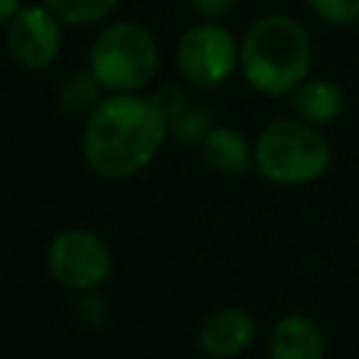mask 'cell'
I'll return each mask as SVG.
<instances>
[{
    "label": "cell",
    "instance_id": "cell-3",
    "mask_svg": "<svg viewBox=\"0 0 359 359\" xmlns=\"http://www.w3.org/2000/svg\"><path fill=\"white\" fill-rule=\"evenodd\" d=\"M255 171L272 185L297 188L317 182L331 165V146L320 126L300 118H278L266 123L255 143Z\"/></svg>",
    "mask_w": 359,
    "mask_h": 359
},
{
    "label": "cell",
    "instance_id": "cell-6",
    "mask_svg": "<svg viewBox=\"0 0 359 359\" xmlns=\"http://www.w3.org/2000/svg\"><path fill=\"white\" fill-rule=\"evenodd\" d=\"M238 67V42L230 28L219 20H202L191 25L177 42V70L180 76L199 87H222Z\"/></svg>",
    "mask_w": 359,
    "mask_h": 359
},
{
    "label": "cell",
    "instance_id": "cell-19",
    "mask_svg": "<svg viewBox=\"0 0 359 359\" xmlns=\"http://www.w3.org/2000/svg\"><path fill=\"white\" fill-rule=\"evenodd\" d=\"M20 8H22L20 0H0V25H8L17 17Z\"/></svg>",
    "mask_w": 359,
    "mask_h": 359
},
{
    "label": "cell",
    "instance_id": "cell-12",
    "mask_svg": "<svg viewBox=\"0 0 359 359\" xmlns=\"http://www.w3.org/2000/svg\"><path fill=\"white\" fill-rule=\"evenodd\" d=\"M104 87L98 84V79L87 70H76L70 76H65L56 87V101H59V109L67 112V115H90L98 101L104 98Z\"/></svg>",
    "mask_w": 359,
    "mask_h": 359
},
{
    "label": "cell",
    "instance_id": "cell-10",
    "mask_svg": "<svg viewBox=\"0 0 359 359\" xmlns=\"http://www.w3.org/2000/svg\"><path fill=\"white\" fill-rule=\"evenodd\" d=\"M202 163L222 177H241L255 171V149L252 143L233 126H213L202 143L196 146Z\"/></svg>",
    "mask_w": 359,
    "mask_h": 359
},
{
    "label": "cell",
    "instance_id": "cell-15",
    "mask_svg": "<svg viewBox=\"0 0 359 359\" xmlns=\"http://www.w3.org/2000/svg\"><path fill=\"white\" fill-rule=\"evenodd\" d=\"M309 8L328 25L359 22V0H306Z\"/></svg>",
    "mask_w": 359,
    "mask_h": 359
},
{
    "label": "cell",
    "instance_id": "cell-1",
    "mask_svg": "<svg viewBox=\"0 0 359 359\" xmlns=\"http://www.w3.org/2000/svg\"><path fill=\"white\" fill-rule=\"evenodd\" d=\"M168 137V121L143 93H107L84 118L81 157L101 180H129L143 171Z\"/></svg>",
    "mask_w": 359,
    "mask_h": 359
},
{
    "label": "cell",
    "instance_id": "cell-7",
    "mask_svg": "<svg viewBox=\"0 0 359 359\" xmlns=\"http://www.w3.org/2000/svg\"><path fill=\"white\" fill-rule=\"evenodd\" d=\"M65 45V22L45 6H22L6 25L8 56L25 70L50 67Z\"/></svg>",
    "mask_w": 359,
    "mask_h": 359
},
{
    "label": "cell",
    "instance_id": "cell-14",
    "mask_svg": "<svg viewBox=\"0 0 359 359\" xmlns=\"http://www.w3.org/2000/svg\"><path fill=\"white\" fill-rule=\"evenodd\" d=\"M210 129H213V115H210V109H202V107H188L182 115L168 121V137H177L182 143H194V146H199Z\"/></svg>",
    "mask_w": 359,
    "mask_h": 359
},
{
    "label": "cell",
    "instance_id": "cell-16",
    "mask_svg": "<svg viewBox=\"0 0 359 359\" xmlns=\"http://www.w3.org/2000/svg\"><path fill=\"white\" fill-rule=\"evenodd\" d=\"M151 98H154V104L160 107V112L165 115V121H174L177 115H182V112L191 107L185 90H180L177 84H165V87H160Z\"/></svg>",
    "mask_w": 359,
    "mask_h": 359
},
{
    "label": "cell",
    "instance_id": "cell-13",
    "mask_svg": "<svg viewBox=\"0 0 359 359\" xmlns=\"http://www.w3.org/2000/svg\"><path fill=\"white\" fill-rule=\"evenodd\" d=\"M65 25L81 28V25H95L107 20L121 0H42Z\"/></svg>",
    "mask_w": 359,
    "mask_h": 359
},
{
    "label": "cell",
    "instance_id": "cell-11",
    "mask_svg": "<svg viewBox=\"0 0 359 359\" xmlns=\"http://www.w3.org/2000/svg\"><path fill=\"white\" fill-rule=\"evenodd\" d=\"M292 112L294 118L311 123V126H328L334 123L345 109V90L331 79H306L292 95Z\"/></svg>",
    "mask_w": 359,
    "mask_h": 359
},
{
    "label": "cell",
    "instance_id": "cell-5",
    "mask_svg": "<svg viewBox=\"0 0 359 359\" xmlns=\"http://www.w3.org/2000/svg\"><path fill=\"white\" fill-rule=\"evenodd\" d=\"M48 275L73 292L101 289L115 269L107 241L87 227H67L56 233L45 252Z\"/></svg>",
    "mask_w": 359,
    "mask_h": 359
},
{
    "label": "cell",
    "instance_id": "cell-8",
    "mask_svg": "<svg viewBox=\"0 0 359 359\" xmlns=\"http://www.w3.org/2000/svg\"><path fill=\"white\" fill-rule=\"evenodd\" d=\"M255 331L258 325L250 311L238 306H224L202 320L196 331V345L210 359H236L252 345Z\"/></svg>",
    "mask_w": 359,
    "mask_h": 359
},
{
    "label": "cell",
    "instance_id": "cell-4",
    "mask_svg": "<svg viewBox=\"0 0 359 359\" xmlns=\"http://www.w3.org/2000/svg\"><path fill=\"white\" fill-rule=\"evenodd\" d=\"M87 67L107 93H140L157 76L160 48L146 25L118 20L93 39Z\"/></svg>",
    "mask_w": 359,
    "mask_h": 359
},
{
    "label": "cell",
    "instance_id": "cell-2",
    "mask_svg": "<svg viewBox=\"0 0 359 359\" xmlns=\"http://www.w3.org/2000/svg\"><path fill=\"white\" fill-rule=\"evenodd\" d=\"M238 70L261 95H292L311 70L309 31L289 14L258 17L238 42Z\"/></svg>",
    "mask_w": 359,
    "mask_h": 359
},
{
    "label": "cell",
    "instance_id": "cell-18",
    "mask_svg": "<svg viewBox=\"0 0 359 359\" xmlns=\"http://www.w3.org/2000/svg\"><path fill=\"white\" fill-rule=\"evenodd\" d=\"M236 6H238V0H191V8H194L202 20H222V17H227Z\"/></svg>",
    "mask_w": 359,
    "mask_h": 359
},
{
    "label": "cell",
    "instance_id": "cell-17",
    "mask_svg": "<svg viewBox=\"0 0 359 359\" xmlns=\"http://www.w3.org/2000/svg\"><path fill=\"white\" fill-rule=\"evenodd\" d=\"M79 317H81L87 325H101V320L107 317V303H104V297L98 294V289H93V292H81V300H79Z\"/></svg>",
    "mask_w": 359,
    "mask_h": 359
},
{
    "label": "cell",
    "instance_id": "cell-9",
    "mask_svg": "<svg viewBox=\"0 0 359 359\" xmlns=\"http://www.w3.org/2000/svg\"><path fill=\"white\" fill-rule=\"evenodd\" d=\"M325 334L309 314H283L266 339V359H325Z\"/></svg>",
    "mask_w": 359,
    "mask_h": 359
}]
</instances>
